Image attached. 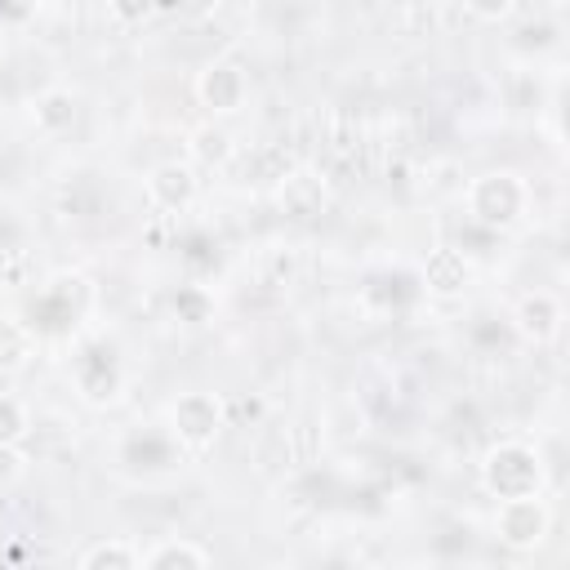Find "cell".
<instances>
[{
    "label": "cell",
    "mask_w": 570,
    "mask_h": 570,
    "mask_svg": "<svg viewBox=\"0 0 570 570\" xmlns=\"http://www.w3.org/2000/svg\"><path fill=\"white\" fill-rule=\"evenodd\" d=\"M481 476H485V490L494 499H517V494H539L543 485V468H539V454L521 441H503L485 454L481 463Z\"/></svg>",
    "instance_id": "6da1fadb"
},
{
    "label": "cell",
    "mask_w": 570,
    "mask_h": 570,
    "mask_svg": "<svg viewBox=\"0 0 570 570\" xmlns=\"http://www.w3.org/2000/svg\"><path fill=\"white\" fill-rule=\"evenodd\" d=\"M468 209L476 223L485 227H512L521 214H525V183L508 169L499 174H481L472 187H468Z\"/></svg>",
    "instance_id": "7a4b0ae2"
},
{
    "label": "cell",
    "mask_w": 570,
    "mask_h": 570,
    "mask_svg": "<svg viewBox=\"0 0 570 570\" xmlns=\"http://www.w3.org/2000/svg\"><path fill=\"white\" fill-rule=\"evenodd\" d=\"M223 428V405L209 396V392H187L169 405V432L178 445L187 450H200L214 441V432Z\"/></svg>",
    "instance_id": "3957f363"
},
{
    "label": "cell",
    "mask_w": 570,
    "mask_h": 570,
    "mask_svg": "<svg viewBox=\"0 0 570 570\" xmlns=\"http://www.w3.org/2000/svg\"><path fill=\"white\" fill-rule=\"evenodd\" d=\"M548 503L539 494H517V499H499V512H494V530L503 543L512 548H530L548 534Z\"/></svg>",
    "instance_id": "277c9868"
},
{
    "label": "cell",
    "mask_w": 570,
    "mask_h": 570,
    "mask_svg": "<svg viewBox=\"0 0 570 570\" xmlns=\"http://www.w3.org/2000/svg\"><path fill=\"white\" fill-rule=\"evenodd\" d=\"M76 383L89 401H116L120 387H125V374H120V361L107 343H89L80 347L76 356Z\"/></svg>",
    "instance_id": "5b68a950"
},
{
    "label": "cell",
    "mask_w": 570,
    "mask_h": 570,
    "mask_svg": "<svg viewBox=\"0 0 570 570\" xmlns=\"http://www.w3.org/2000/svg\"><path fill=\"white\" fill-rule=\"evenodd\" d=\"M196 98L209 111H236L245 102V71L232 58H214L200 76H196Z\"/></svg>",
    "instance_id": "8992f818"
},
{
    "label": "cell",
    "mask_w": 570,
    "mask_h": 570,
    "mask_svg": "<svg viewBox=\"0 0 570 570\" xmlns=\"http://www.w3.org/2000/svg\"><path fill=\"white\" fill-rule=\"evenodd\" d=\"M147 196H151V205H160L169 214L187 209L196 200V169L191 165H178V160L156 165L151 178H147Z\"/></svg>",
    "instance_id": "52a82bcc"
},
{
    "label": "cell",
    "mask_w": 570,
    "mask_h": 570,
    "mask_svg": "<svg viewBox=\"0 0 570 570\" xmlns=\"http://www.w3.org/2000/svg\"><path fill=\"white\" fill-rule=\"evenodd\" d=\"M468 276H472L468 258H463L459 249H450V245H441V249H432V254L423 258V289H428V294L450 298V294H459V289L468 285Z\"/></svg>",
    "instance_id": "ba28073f"
},
{
    "label": "cell",
    "mask_w": 570,
    "mask_h": 570,
    "mask_svg": "<svg viewBox=\"0 0 570 570\" xmlns=\"http://www.w3.org/2000/svg\"><path fill=\"white\" fill-rule=\"evenodd\" d=\"M557 330H561V303L552 294L534 289V294H525L517 303V334H525L534 343H548Z\"/></svg>",
    "instance_id": "9c48e42d"
},
{
    "label": "cell",
    "mask_w": 570,
    "mask_h": 570,
    "mask_svg": "<svg viewBox=\"0 0 570 570\" xmlns=\"http://www.w3.org/2000/svg\"><path fill=\"white\" fill-rule=\"evenodd\" d=\"M142 566H151V570H174V566L200 570V566H209V552L191 539H160L151 552H142Z\"/></svg>",
    "instance_id": "30bf717a"
},
{
    "label": "cell",
    "mask_w": 570,
    "mask_h": 570,
    "mask_svg": "<svg viewBox=\"0 0 570 570\" xmlns=\"http://www.w3.org/2000/svg\"><path fill=\"white\" fill-rule=\"evenodd\" d=\"M76 125V94L67 89H45L36 98V129L40 134H62Z\"/></svg>",
    "instance_id": "8fae6325"
},
{
    "label": "cell",
    "mask_w": 570,
    "mask_h": 570,
    "mask_svg": "<svg viewBox=\"0 0 570 570\" xmlns=\"http://www.w3.org/2000/svg\"><path fill=\"white\" fill-rule=\"evenodd\" d=\"M125 463H138V468H169L174 463V441L165 436V432H138V436H129V445H125Z\"/></svg>",
    "instance_id": "7c38bea8"
},
{
    "label": "cell",
    "mask_w": 570,
    "mask_h": 570,
    "mask_svg": "<svg viewBox=\"0 0 570 570\" xmlns=\"http://www.w3.org/2000/svg\"><path fill=\"white\" fill-rule=\"evenodd\" d=\"M80 566L85 570H134V566H142V552H134L129 543H120V539H102V543H94V548H85L80 552Z\"/></svg>",
    "instance_id": "4fadbf2b"
},
{
    "label": "cell",
    "mask_w": 570,
    "mask_h": 570,
    "mask_svg": "<svg viewBox=\"0 0 570 570\" xmlns=\"http://www.w3.org/2000/svg\"><path fill=\"white\" fill-rule=\"evenodd\" d=\"M31 361V325L0 321V370H22Z\"/></svg>",
    "instance_id": "5bb4252c"
},
{
    "label": "cell",
    "mask_w": 570,
    "mask_h": 570,
    "mask_svg": "<svg viewBox=\"0 0 570 570\" xmlns=\"http://www.w3.org/2000/svg\"><path fill=\"white\" fill-rule=\"evenodd\" d=\"M191 151H196L205 165H223V160L232 156V134H227V129H214V125H205V129H196V142H191Z\"/></svg>",
    "instance_id": "9a60e30c"
},
{
    "label": "cell",
    "mask_w": 570,
    "mask_h": 570,
    "mask_svg": "<svg viewBox=\"0 0 570 570\" xmlns=\"http://www.w3.org/2000/svg\"><path fill=\"white\" fill-rule=\"evenodd\" d=\"M22 432H27V405L18 396L0 392V445L22 441Z\"/></svg>",
    "instance_id": "2e32d148"
},
{
    "label": "cell",
    "mask_w": 570,
    "mask_h": 570,
    "mask_svg": "<svg viewBox=\"0 0 570 570\" xmlns=\"http://www.w3.org/2000/svg\"><path fill=\"white\" fill-rule=\"evenodd\" d=\"M107 9H111V18L120 27H138V22H147L156 13V0H107Z\"/></svg>",
    "instance_id": "e0dca14e"
},
{
    "label": "cell",
    "mask_w": 570,
    "mask_h": 570,
    "mask_svg": "<svg viewBox=\"0 0 570 570\" xmlns=\"http://www.w3.org/2000/svg\"><path fill=\"white\" fill-rule=\"evenodd\" d=\"M214 4L218 0H156V9L169 13V18H205Z\"/></svg>",
    "instance_id": "ac0fdd59"
},
{
    "label": "cell",
    "mask_w": 570,
    "mask_h": 570,
    "mask_svg": "<svg viewBox=\"0 0 570 570\" xmlns=\"http://www.w3.org/2000/svg\"><path fill=\"white\" fill-rule=\"evenodd\" d=\"M481 22H499V18H508L512 9H517V0H463Z\"/></svg>",
    "instance_id": "d6986e66"
},
{
    "label": "cell",
    "mask_w": 570,
    "mask_h": 570,
    "mask_svg": "<svg viewBox=\"0 0 570 570\" xmlns=\"http://www.w3.org/2000/svg\"><path fill=\"white\" fill-rule=\"evenodd\" d=\"M22 472H27L22 454H18L13 445H0V490H4V485H13V481H18Z\"/></svg>",
    "instance_id": "ffe728a7"
}]
</instances>
